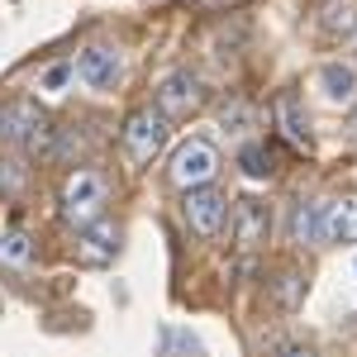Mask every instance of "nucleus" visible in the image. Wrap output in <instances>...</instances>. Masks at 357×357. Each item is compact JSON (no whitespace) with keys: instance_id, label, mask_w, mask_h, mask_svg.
Returning a JSON list of instances; mask_svg holds the SVG:
<instances>
[{"instance_id":"1","label":"nucleus","mask_w":357,"mask_h":357,"mask_svg":"<svg viewBox=\"0 0 357 357\" xmlns=\"http://www.w3.org/2000/svg\"><path fill=\"white\" fill-rule=\"evenodd\" d=\"M105 200H110V186L96 167H72L67 181H62V220L72 229H86V224L105 220Z\"/></svg>"},{"instance_id":"2","label":"nucleus","mask_w":357,"mask_h":357,"mask_svg":"<svg viewBox=\"0 0 357 357\" xmlns=\"http://www.w3.org/2000/svg\"><path fill=\"white\" fill-rule=\"evenodd\" d=\"M0 143L10 148H24V153H48L53 143V124L38 100H10L0 105Z\"/></svg>"},{"instance_id":"3","label":"nucleus","mask_w":357,"mask_h":357,"mask_svg":"<svg viewBox=\"0 0 357 357\" xmlns=\"http://www.w3.org/2000/svg\"><path fill=\"white\" fill-rule=\"evenodd\" d=\"M167 176H172V186H181V191L210 186V181L220 176V153H215V143H205V138H186V143L172 153Z\"/></svg>"},{"instance_id":"4","label":"nucleus","mask_w":357,"mask_h":357,"mask_svg":"<svg viewBox=\"0 0 357 357\" xmlns=\"http://www.w3.org/2000/svg\"><path fill=\"white\" fill-rule=\"evenodd\" d=\"M124 153H129V162H153L158 153L167 148V114L153 110V105H143V110H134L129 119H124Z\"/></svg>"},{"instance_id":"5","label":"nucleus","mask_w":357,"mask_h":357,"mask_svg":"<svg viewBox=\"0 0 357 357\" xmlns=\"http://www.w3.org/2000/svg\"><path fill=\"white\" fill-rule=\"evenodd\" d=\"M205 105V82L195 77L191 67H181V72H167L162 82H158V110L167 119H186Z\"/></svg>"},{"instance_id":"6","label":"nucleus","mask_w":357,"mask_h":357,"mask_svg":"<svg viewBox=\"0 0 357 357\" xmlns=\"http://www.w3.org/2000/svg\"><path fill=\"white\" fill-rule=\"evenodd\" d=\"M272 234V205L257 200V195H243L234 200V248L238 252H257Z\"/></svg>"},{"instance_id":"7","label":"nucleus","mask_w":357,"mask_h":357,"mask_svg":"<svg viewBox=\"0 0 357 357\" xmlns=\"http://www.w3.org/2000/svg\"><path fill=\"white\" fill-rule=\"evenodd\" d=\"M181 215H186V224H191L200 238H220L229 200H224L215 186H195V191H186V200H181Z\"/></svg>"},{"instance_id":"8","label":"nucleus","mask_w":357,"mask_h":357,"mask_svg":"<svg viewBox=\"0 0 357 357\" xmlns=\"http://www.w3.org/2000/svg\"><path fill=\"white\" fill-rule=\"evenodd\" d=\"M272 114H276V129H281V138H286L296 153H310V148H314L310 114H305V105H301V96H296V91H281V96H276V105H272Z\"/></svg>"},{"instance_id":"9","label":"nucleus","mask_w":357,"mask_h":357,"mask_svg":"<svg viewBox=\"0 0 357 357\" xmlns=\"http://www.w3.org/2000/svg\"><path fill=\"white\" fill-rule=\"evenodd\" d=\"M319 243H357V195L324 200V210H319Z\"/></svg>"},{"instance_id":"10","label":"nucleus","mask_w":357,"mask_h":357,"mask_svg":"<svg viewBox=\"0 0 357 357\" xmlns=\"http://www.w3.org/2000/svg\"><path fill=\"white\" fill-rule=\"evenodd\" d=\"M114 252H119V229L110 220H96L82 229V238H77V257H82L86 267H110Z\"/></svg>"},{"instance_id":"11","label":"nucleus","mask_w":357,"mask_h":357,"mask_svg":"<svg viewBox=\"0 0 357 357\" xmlns=\"http://www.w3.org/2000/svg\"><path fill=\"white\" fill-rule=\"evenodd\" d=\"M119 53L114 48H105V43H91L82 57H77V77H82L91 91H110L114 82H119Z\"/></svg>"},{"instance_id":"12","label":"nucleus","mask_w":357,"mask_h":357,"mask_svg":"<svg viewBox=\"0 0 357 357\" xmlns=\"http://www.w3.org/2000/svg\"><path fill=\"white\" fill-rule=\"evenodd\" d=\"M319 86L329 96V105H353L357 100V72L343 67V62H324L319 67Z\"/></svg>"},{"instance_id":"13","label":"nucleus","mask_w":357,"mask_h":357,"mask_svg":"<svg viewBox=\"0 0 357 357\" xmlns=\"http://www.w3.org/2000/svg\"><path fill=\"white\" fill-rule=\"evenodd\" d=\"M238 167H243L252 181H267V176H276V153L267 143H248L243 153H238Z\"/></svg>"},{"instance_id":"14","label":"nucleus","mask_w":357,"mask_h":357,"mask_svg":"<svg viewBox=\"0 0 357 357\" xmlns=\"http://www.w3.org/2000/svg\"><path fill=\"white\" fill-rule=\"evenodd\" d=\"M0 262H5V267H29V262H33V238H29L24 229H10V234L0 238Z\"/></svg>"},{"instance_id":"15","label":"nucleus","mask_w":357,"mask_h":357,"mask_svg":"<svg viewBox=\"0 0 357 357\" xmlns=\"http://www.w3.org/2000/svg\"><path fill=\"white\" fill-rule=\"evenodd\" d=\"M319 210H324V200L319 205H296V215H291V238L296 243H319Z\"/></svg>"},{"instance_id":"16","label":"nucleus","mask_w":357,"mask_h":357,"mask_svg":"<svg viewBox=\"0 0 357 357\" xmlns=\"http://www.w3.org/2000/svg\"><path fill=\"white\" fill-rule=\"evenodd\" d=\"M324 29H329V33H353V29H357V5H353V0L329 5V10H324Z\"/></svg>"},{"instance_id":"17","label":"nucleus","mask_w":357,"mask_h":357,"mask_svg":"<svg viewBox=\"0 0 357 357\" xmlns=\"http://www.w3.org/2000/svg\"><path fill=\"white\" fill-rule=\"evenodd\" d=\"M301 291H305V281H301V272H296V267H286V272L276 276V301L286 305V310L301 301Z\"/></svg>"},{"instance_id":"18","label":"nucleus","mask_w":357,"mask_h":357,"mask_svg":"<svg viewBox=\"0 0 357 357\" xmlns=\"http://www.w3.org/2000/svg\"><path fill=\"white\" fill-rule=\"evenodd\" d=\"M220 124H224V129H234V134H243L248 124H252V110H248L243 100H234V105H224V110H220Z\"/></svg>"},{"instance_id":"19","label":"nucleus","mask_w":357,"mask_h":357,"mask_svg":"<svg viewBox=\"0 0 357 357\" xmlns=\"http://www.w3.org/2000/svg\"><path fill=\"white\" fill-rule=\"evenodd\" d=\"M72 72H77V62H53V67L38 77V86H43V91H62V86L72 82Z\"/></svg>"},{"instance_id":"20","label":"nucleus","mask_w":357,"mask_h":357,"mask_svg":"<svg viewBox=\"0 0 357 357\" xmlns=\"http://www.w3.org/2000/svg\"><path fill=\"white\" fill-rule=\"evenodd\" d=\"M0 186H5V195H24V167L0 162Z\"/></svg>"},{"instance_id":"21","label":"nucleus","mask_w":357,"mask_h":357,"mask_svg":"<svg viewBox=\"0 0 357 357\" xmlns=\"http://www.w3.org/2000/svg\"><path fill=\"white\" fill-rule=\"evenodd\" d=\"M267 357H314L305 343H296V338H272L267 343Z\"/></svg>"},{"instance_id":"22","label":"nucleus","mask_w":357,"mask_h":357,"mask_svg":"<svg viewBox=\"0 0 357 357\" xmlns=\"http://www.w3.org/2000/svg\"><path fill=\"white\" fill-rule=\"evenodd\" d=\"M186 5H191V10H229V5H234V0H186Z\"/></svg>"}]
</instances>
